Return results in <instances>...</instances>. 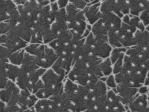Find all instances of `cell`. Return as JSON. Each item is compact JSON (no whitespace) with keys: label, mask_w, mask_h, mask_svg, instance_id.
I'll return each mask as SVG.
<instances>
[{"label":"cell","mask_w":149,"mask_h":112,"mask_svg":"<svg viewBox=\"0 0 149 112\" xmlns=\"http://www.w3.org/2000/svg\"><path fill=\"white\" fill-rule=\"evenodd\" d=\"M138 30L125 23H122L118 31L119 42L122 46L129 48L136 46L135 34Z\"/></svg>","instance_id":"9c48e42d"},{"label":"cell","mask_w":149,"mask_h":112,"mask_svg":"<svg viewBox=\"0 0 149 112\" xmlns=\"http://www.w3.org/2000/svg\"><path fill=\"white\" fill-rule=\"evenodd\" d=\"M147 99H148V106H149V92L147 94Z\"/></svg>","instance_id":"f6af8a7d"},{"label":"cell","mask_w":149,"mask_h":112,"mask_svg":"<svg viewBox=\"0 0 149 112\" xmlns=\"http://www.w3.org/2000/svg\"><path fill=\"white\" fill-rule=\"evenodd\" d=\"M91 1H70L69 2L78 9L84 10Z\"/></svg>","instance_id":"d590c367"},{"label":"cell","mask_w":149,"mask_h":112,"mask_svg":"<svg viewBox=\"0 0 149 112\" xmlns=\"http://www.w3.org/2000/svg\"><path fill=\"white\" fill-rule=\"evenodd\" d=\"M146 30H147V31L149 32V26H147V27H146Z\"/></svg>","instance_id":"bcb514c9"},{"label":"cell","mask_w":149,"mask_h":112,"mask_svg":"<svg viewBox=\"0 0 149 112\" xmlns=\"http://www.w3.org/2000/svg\"><path fill=\"white\" fill-rule=\"evenodd\" d=\"M127 107L132 112H149L147 94H138Z\"/></svg>","instance_id":"e0dca14e"},{"label":"cell","mask_w":149,"mask_h":112,"mask_svg":"<svg viewBox=\"0 0 149 112\" xmlns=\"http://www.w3.org/2000/svg\"><path fill=\"white\" fill-rule=\"evenodd\" d=\"M1 35L6 34L11 30V27L10 24L7 22H1L0 24Z\"/></svg>","instance_id":"8d00e7d4"},{"label":"cell","mask_w":149,"mask_h":112,"mask_svg":"<svg viewBox=\"0 0 149 112\" xmlns=\"http://www.w3.org/2000/svg\"><path fill=\"white\" fill-rule=\"evenodd\" d=\"M132 62L137 66H143L149 59V50L136 46L127 49L125 53Z\"/></svg>","instance_id":"8fae6325"},{"label":"cell","mask_w":149,"mask_h":112,"mask_svg":"<svg viewBox=\"0 0 149 112\" xmlns=\"http://www.w3.org/2000/svg\"><path fill=\"white\" fill-rule=\"evenodd\" d=\"M100 11L102 14L111 12L121 18L130 15L128 1H101Z\"/></svg>","instance_id":"8992f818"},{"label":"cell","mask_w":149,"mask_h":112,"mask_svg":"<svg viewBox=\"0 0 149 112\" xmlns=\"http://www.w3.org/2000/svg\"><path fill=\"white\" fill-rule=\"evenodd\" d=\"M0 18L1 22L19 20L20 15L18 6L14 1H0Z\"/></svg>","instance_id":"30bf717a"},{"label":"cell","mask_w":149,"mask_h":112,"mask_svg":"<svg viewBox=\"0 0 149 112\" xmlns=\"http://www.w3.org/2000/svg\"><path fill=\"white\" fill-rule=\"evenodd\" d=\"M101 1L87 7L83 10L86 21L91 26L101 19L102 14L100 11Z\"/></svg>","instance_id":"2e32d148"},{"label":"cell","mask_w":149,"mask_h":112,"mask_svg":"<svg viewBox=\"0 0 149 112\" xmlns=\"http://www.w3.org/2000/svg\"><path fill=\"white\" fill-rule=\"evenodd\" d=\"M82 112H103L102 111H101V110H99L97 108H96L94 106L90 108H88V109H87L85 111H83Z\"/></svg>","instance_id":"60d3db41"},{"label":"cell","mask_w":149,"mask_h":112,"mask_svg":"<svg viewBox=\"0 0 149 112\" xmlns=\"http://www.w3.org/2000/svg\"><path fill=\"white\" fill-rule=\"evenodd\" d=\"M25 49H22L18 51L13 52L9 57V62L15 65L20 66L22 64L25 57Z\"/></svg>","instance_id":"f546056e"},{"label":"cell","mask_w":149,"mask_h":112,"mask_svg":"<svg viewBox=\"0 0 149 112\" xmlns=\"http://www.w3.org/2000/svg\"><path fill=\"white\" fill-rule=\"evenodd\" d=\"M127 109L115 91L109 89L104 112H126Z\"/></svg>","instance_id":"7c38bea8"},{"label":"cell","mask_w":149,"mask_h":112,"mask_svg":"<svg viewBox=\"0 0 149 112\" xmlns=\"http://www.w3.org/2000/svg\"><path fill=\"white\" fill-rule=\"evenodd\" d=\"M26 1H23V0H16V1H14L15 4L18 6L24 5L26 3Z\"/></svg>","instance_id":"b9f144b4"},{"label":"cell","mask_w":149,"mask_h":112,"mask_svg":"<svg viewBox=\"0 0 149 112\" xmlns=\"http://www.w3.org/2000/svg\"><path fill=\"white\" fill-rule=\"evenodd\" d=\"M114 91L121 99L124 105L127 106L138 94V88L128 86L123 84H117Z\"/></svg>","instance_id":"4fadbf2b"},{"label":"cell","mask_w":149,"mask_h":112,"mask_svg":"<svg viewBox=\"0 0 149 112\" xmlns=\"http://www.w3.org/2000/svg\"><path fill=\"white\" fill-rule=\"evenodd\" d=\"M105 82L109 89L114 90L117 86L115 75L113 74H111L109 76L107 77Z\"/></svg>","instance_id":"e575fe53"},{"label":"cell","mask_w":149,"mask_h":112,"mask_svg":"<svg viewBox=\"0 0 149 112\" xmlns=\"http://www.w3.org/2000/svg\"><path fill=\"white\" fill-rule=\"evenodd\" d=\"M21 90L15 82L8 80L5 88L1 91V101L8 106L15 105L19 102Z\"/></svg>","instance_id":"ba28073f"},{"label":"cell","mask_w":149,"mask_h":112,"mask_svg":"<svg viewBox=\"0 0 149 112\" xmlns=\"http://www.w3.org/2000/svg\"><path fill=\"white\" fill-rule=\"evenodd\" d=\"M41 79L44 86L35 94L39 99H52L64 93V78L57 74L52 68L47 70Z\"/></svg>","instance_id":"6da1fadb"},{"label":"cell","mask_w":149,"mask_h":112,"mask_svg":"<svg viewBox=\"0 0 149 112\" xmlns=\"http://www.w3.org/2000/svg\"><path fill=\"white\" fill-rule=\"evenodd\" d=\"M40 68L37 65L36 57L26 52L24 60L20 66V71L26 73H30Z\"/></svg>","instance_id":"7402d4cb"},{"label":"cell","mask_w":149,"mask_h":112,"mask_svg":"<svg viewBox=\"0 0 149 112\" xmlns=\"http://www.w3.org/2000/svg\"><path fill=\"white\" fill-rule=\"evenodd\" d=\"M3 64L6 71L7 77L9 80H12L13 82H16L17 78L19 75L20 72V67L15 65L13 64L8 63L1 62Z\"/></svg>","instance_id":"484cf974"},{"label":"cell","mask_w":149,"mask_h":112,"mask_svg":"<svg viewBox=\"0 0 149 112\" xmlns=\"http://www.w3.org/2000/svg\"><path fill=\"white\" fill-rule=\"evenodd\" d=\"M59 56L53 49L48 46H46V50L44 57L41 60L36 59L37 65L40 68L49 69L52 67L56 61L58 59Z\"/></svg>","instance_id":"ac0fdd59"},{"label":"cell","mask_w":149,"mask_h":112,"mask_svg":"<svg viewBox=\"0 0 149 112\" xmlns=\"http://www.w3.org/2000/svg\"><path fill=\"white\" fill-rule=\"evenodd\" d=\"M49 4H50V1H27L23 6L29 15L37 19L38 15L42 8L49 5Z\"/></svg>","instance_id":"ffe728a7"},{"label":"cell","mask_w":149,"mask_h":112,"mask_svg":"<svg viewBox=\"0 0 149 112\" xmlns=\"http://www.w3.org/2000/svg\"><path fill=\"white\" fill-rule=\"evenodd\" d=\"M34 108L36 112H54V101L50 99H39Z\"/></svg>","instance_id":"d4e9b609"},{"label":"cell","mask_w":149,"mask_h":112,"mask_svg":"<svg viewBox=\"0 0 149 112\" xmlns=\"http://www.w3.org/2000/svg\"><path fill=\"white\" fill-rule=\"evenodd\" d=\"M0 56H1V62L4 63H8L9 62V58L12 52L10 51L6 47L1 46V52H0Z\"/></svg>","instance_id":"d6a6232c"},{"label":"cell","mask_w":149,"mask_h":112,"mask_svg":"<svg viewBox=\"0 0 149 112\" xmlns=\"http://www.w3.org/2000/svg\"><path fill=\"white\" fill-rule=\"evenodd\" d=\"M101 19L105 24L108 33L118 32L123 23L122 18L113 12L102 14Z\"/></svg>","instance_id":"5bb4252c"},{"label":"cell","mask_w":149,"mask_h":112,"mask_svg":"<svg viewBox=\"0 0 149 112\" xmlns=\"http://www.w3.org/2000/svg\"><path fill=\"white\" fill-rule=\"evenodd\" d=\"M144 85L148 86L149 85V70L148 71V73H147V76H146V79Z\"/></svg>","instance_id":"7bdbcfd3"},{"label":"cell","mask_w":149,"mask_h":112,"mask_svg":"<svg viewBox=\"0 0 149 112\" xmlns=\"http://www.w3.org/2000/svg\"><path fill=\"white\" fill-rule=\"evenodd\" d=\"M127 49L123 47L113 48L109 57L113 65L123 54L126 53Z\"/></svg>","instance_id":"1f68e13d"},{"label":"cell","mask_w":149,"mask_h":112,"mask_svg":"<svg viewBox=\"0 0 149 112\" xmlns=\"http://www.w3.org/2000/svg\"><path fill=\"white\" fill-rule=\"evenodd\" d=\"M1 43L10 50L12 53L26 48L29 45V43L12 30L7 34L1 35Z\"/></svg>","instance_id":"52a82bcc"},{"label":"cell","mask_w":149,"mask_h":112,"mask_svg":"<svg viewBox=\"0 0 149 112\" xmlns=\"http://www.w3.org/2000/svg\"><path fill=\"white\" fill-rule=\"evenodd\" d=\"M46 71L47 69L42 68L30 73H26L20 71L15 83L21 90H28L32 93L35 86Z\"/></svg>","instance_id":"5b68a950"},{"label":"cell","mask_w":149,"mask_h":112,"mask_svg":"<svg viewBox=\"0 0 149 112\" xmlns=\"http://www.w3.org/2000/svg\"><path fill=\"white\" fill-rule=\"evenodd\" d=\"M39 100L37 97L28 90H21L19 104L23 111L34 107Z\"/></svg>","instance_id":"d6986e66"},{"label":"cell","mask_w":149,"mask_h":112,"mask_svg":"<svg viewBox=\"0 0 149 112\" xmlns=\"http://www.w3.org/2000/svg\"><path fill=\"white\" fill-rule=\"evenodd\" d=\"M149 92V87L143 85L138 88V93L141 94H147Z\"/></svg>","instance_id":"74e56055"},{"label":"cell","mask_w":149,"mask_h":112,"mask_svg":"<svg viewBox=\"0 0 149 112\" xmlns=\"http://www.w3.org/2000/svg\"><path fill=\"white\" fill-rule=\"evenodd\" d=\"M125 54V53L123 54L113 65V74L114 75L119 73L122 71L123 64L124 58Z\"/></svg>","instance_id":"836d02e7"},{"label":"cell","mask_w":149,"mask_h":112,"mask_svg":"<svg viewBox=\"0 0 149 112\" xmlns=\"http://www.w3.org/2000/svg\"><path fill=\"white\" fill-rule=\"evenodd\" d=\"M100 68L104 77L113 74V65L110 57L103 60L100 64Z\"/></svg>","instance_id":"4dcf8cb0"},{"label":"cell","mask_w":149,"mask_h":112,"mask_svg":"<svg viewBox=\"0 0 149 112\" xmlns=\"http://www.w3.org/2000/svg\"><path fill=\"white\" fill-rule=\"evenodd\" d=\"M108 89L105 81L100 79L92 88L89 89L91 99L95 100L99 98L107 96Z\"/></svg>","instance_id":"603a6c76"},{"label":"cell","mask_w":149,"mask_h":112,"mask_svg":"<svg viewBox=\"0 0 149 112\" xmlns=\"http://www.w3.org/2000/svg\"><path fill=\"white\" fill-rule=\"evenodd\" d=\"M68 78L74 83L88 89L93 88L100 80L97 76L90 73L85 68L76 66L72 67Z\"/></svg>","instance_id":"277c9868"},{"label":"cell","mask_w":149,"mask_h":112,"mask_svg":"<svg viewBox=\"0 0 149 112\" xmlns=\"http://www.w3.org/2000/svg\"><path fill=\"white\" fill-rule=\"evenodd\" d=\"M84 49L88 55L104 60L109 57L113 48L109 42L96 39L91 32L85 39Z\"/></svg>","instance_id":"3957f363"},{"label":"cell","mask_w":149,"mask_h":112,"mask_svg":"<svg viewBox=\"0 0 149 112\" xmlns=\"http://www.w3.org/2000/svg\"><path fill=\"white\" fill-rule=\"evenodd\" d=\"M46 46L43 44L31 43L25 48L26 52L36 57L37 60H41L44 57Z\"/></svg>","instance_id":"cb8c5ba5"},{"label":"cell","mask_w":149,"mask_h":112,"mask_svg":"<svg viewBox=\"0 0 149 112\" xmlns=\"http://www.w3.org/2000/svg\"><path fill=\"white\" fill-rule=\"evenodd\" d=\"M22 112H36L34 108H31V109H27V110H25Z\"/></svg>","instance_id":"ee69618b"},{"label":"cell","mask_w":149,"mask_h":112,"mask_svg":"<svg viewBox=\"0 0 149 112\" xmlns=\"http://www.w3.org/2000/svg\"><path fill=\"white\" fill-rule=\"evenodd\" d=\"M66 10L68 29L73 34L84 38L88 24L83 10L78 9L70 2Z\"/></svg>","instance_id":"7a4b0ae2"},{"label":"cell","mask_w":149,"mask_h":112,"mask_svg":"<svg viewBox=\"0 0 149 112\" xmlns=\"http://www.w3.org/2000/svg\"><path fill=\"white\" fill-rule=\"evenodd\" d=\"M50 99L54 102V112H77L73 102L64 93L60 96Z\"/></svg>","instance_id":"9a60e30c"},{"label":"cell","mask_w":149,"mask_h":112,"mask_svg":"<svg viewBox=\"0 0 149 112\" xmlns=\"http://www.w3.org/2000/svg\"><path fill=\"white\" fill-rule=\"evenodd\" d=\"M91 32L96 39L109 42L108 31L102 19L92 25Z\"/></svg>","instance_id":"44dd1931"},{"label":"cell","mask_w":149,"mask_h":112,"mask_svg":"<svg viewBox=\"0 0 149 112\" xmlns=\"http://www.w3.org/2000/svg\"><path fill=\"white\" fill-rule=\"evenodd\" d=\"M122 21L123 22L136 28L138 30L143 31L146 29V27L139 17L135 16L130 15H125L122 18Z\"/></svg>","instance_id":"83f0119b"},{"label":"cell","mask_w":149,"mask_h":112,"mask_svg":"<svg viewBox=\"0 0 149 112\" xmlns=\"http://www.w3.org/2000/svg\"><path fill=\"white\" fill-rule=\"evenodd\" d=\"M136 46L148 50L149 48V32L146 30H138L135 34Z\"/></svg>","instance_id":"4316f807"},{"label":"cell","mask_w":149,"mask_h":112,"mask_svg":"<svg viewBox=\"0 0 149 112\" xmlns=\"http://www.w3.org/2000/svg\"></svg>","instance_id":"7dc6e473"},{"label":"cell","mask_w":149,"mask_h":112,"mask_svg":"<svg viewBox=\"0 0 149 112\" xmlns=\"http://www.w3.org/2000/svg\"><path fill=\"white\" fill-rule=\"evenodd\" d=\"M130 15L139 17L140 14L144 10L143 4L142 1H128Z\"/></svg>","instance_id":"f1b7e54d"},{"label":"cell","mask_w":149,"mask_h":112,"mask_svg":"<svg viewBox=\"0 0 149 112\" xmlns=\"http://www.w3.org/2000/svg\"><path fill=\"white\" fill-rule=\"evenodd\" d=\"M57 2L59 9H63L67 7V5L69 3V1H59Z\"/></svg>","instance_id":"f35d334b"},{"label":"cell","mask_w":149,"mask_h":112,"mask_svg":"<svg viewBox=\"0 0 149 112\" xmlns=\"http://www.w3.org/2000/svg\"><path fill=\"white\" fill-rule=\"evenodd\" d=\"M1 112H8L7 106V105L4 102L1 101Z\"/></svg>","instance_id":"ab89813d"}]
</instances>
